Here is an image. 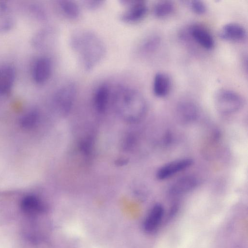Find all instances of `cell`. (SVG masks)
<instances>
[{"label": "cell", "instance_id": "obj_21", "mask_svg": "<svg viewBox=\"0 0 248 248\" xmlns=\"http://www.w3.org/2000/svg\"><path fill=\"white\" fill-rule=\"evenodd\" d=\"M158 43V41L155 38H151L148 39L144 44V48L146 50H151L155 48Z\"/></svg>", "mask_w": 248, "mask_h": 248}, {"label": "cell", "instance_id": "obj_20", "mask_svg": "<svg viewBox=\"0 0 248 248\" xmlns=\"http://www.w3.org/2000/svg\"><path fill=\"white\" fill-rule=\"evenodd\" d=\"M188 5L191 10L198 15H202L206 12V5L202 0H193L190 1Z\"/></svg>", "mask_w": 248, "mask_h": 248}, {"label": "cell", "instance_id": "obj_14", "mask_svg": "<svg viewBox=\"0 0 248 248\" xmlns=\"http://www.w3.org/2000/svg\"><path fill=\"white\" fill-rule=\"evenodd\" d=\"M15 70L12 66H0V93L7 94L12 88L15 79Z\"/></svg>", "mask_w": 248, "mask_h": 248}, {"label": "cell", "instance_id": "obj_3", "mask_svg": "<svg viewBox=\"0 0 248 248\" xmlns=\"http://www.w3.org/2000/svg\"><path fill=\"white\" fill-rule=\"evenodd\" d=\"M214 103L217 110L224 115L239 111L243 107L244 100L241 94L230 89H221L215 94Z\"/></svg>", "mask_w": 248, "mask_h": 248}, {"label": "cell", "instance_id": "obj_8", "mask_svg": "<svg viewBox=\"0 0 248 248\" xmlns=\"http://www.w3.org/2000/svg\"><path fill=\"white\" fill-rule=\"evenodd\" d=\"M164 215V209L160 203L155 204L150 209L143 223V229L148 233H154L161 225Z\"/></svg>", "mask_w": 248, "mask_h": 248}, {"label": "cell", "instance_id": "obj_15", "mask_svg": "<svg viewBox=\"0 0 248 248\" xmlns=\"http://www.w3.org/2000/svg\"><path fill=\"white\" fill-rule=\"evenodd\" d=\"M110 96V89L106 84L99 85L93 95V104L95 109L100 113L106 111Z\"/></svg>", "mask_w": 248, "mask_h": 248}, {"label": "cell", "instance_id": "obj_7", "mask_svg": "<svg viewBox=\"0 0 248 248\" xmlns=\"http://www.w3.org/2000/svg\"><path fill=\"white\" fill-rule=\"evenodd\" d=\"M199 115V108L196 104L190 100H183L177 105L176 117L178 121L184 124L195 121Z\"/></svg>", "mask_w": 248, "mask_h": 248}, {"label": "cell", "instance_id": "obj_16", "mask_svg": "<svg viewBox=\"0 0 248 248\" xmlns=\"http://www.w3.org/2000/svg\"><path fill=\"white\" fill-rule=\"evenodd\" d=\"M173 3L170 0H160L155 3L153 13L156 16L162 18L171 15L174 11Z\"/></svg>", "mask_w": 248, "mask_h": 248}, {"label": "cell", "instance_id": "obj_23", "mask_svg": "<svg viewBox=\"0 0 248 248\" xmlns=\"http://www.w3.org/2000/svg\"><path fill=\"white\" fill-rule=\"evenodd\" d=\"M102 2V0H86L85 2V5L87 8L93 9L99 7Z\"/></svg>", "mask_w": 248, "mask_h": 248}, {"label": "cell", "instance_id": "obj_2", "mask_svg": "<svg viewBox=\"0 0 248 248\" xmlns=\"http://www.w3.org/2000/svg\"><path fill=\"white\" fill-rule=\"evenodd\" d=\"M70 44L86 70L93 69L103 58L105 46L102 39L94 32L79 30L71 36Z\"/></svg>", "mask_w": 248, "mask_h": 248}, {"label": "cell", "instance_id": "obj_10", "mask_svg": "<svg viewBox=\"0 0 248 248\" xmlns=\"http://www.w3.org/2000/svg\"><path fill=\"white\" fill-rule=\"evenodd\" d=\"M247 31L241 24L236 22H230L224 25L219 31V37L229 41H239L244 39Z\"/></svg>", "mask_w": 248, "mask_h": 248}, {"label": "cell", "instance_id": "obj_22", "mask_svg": "<svg viewBox=\"0 0 248 248\" xmlns=\"http://www.w3.org/2000/svg\"><path fill=\"white\" fill-rule=\"evenodd\" d=\"M92 145V142H91V140H86L81 143L80 148L84 153L88 154L91 152Z\"/></svg>", "mask_w": 248, "mask_h": 248}, {"label": "cell", "instance_id": "obj_1", "mask_svg": "<svg viewBox=\"0 0 248 248\" xmlns=\"http://www.w3.org/2000/svg\"><path fill=\"white\" fill-rule=\"evenodd\" d=\"M114 109L123 119L130 123L140 121L145 115L147 105L142 94L136 89L118 86L112 95Z\"/></svg>", "mask_w": 248, "mask_h": 248}, {"label": "cell", "instance_id": "obj_13", "mask_svg": "<svg viewBox=\"0 0 248 248\" xmlns=\"http://www.w3.org/2000/svg\"><path fill=\"white\" fill-rule=\"evenodd\" d=\"M171 81L170 77L163 72L157 73L154 77L153 83V90L155 96L163 97L170 92Z\"/></svg>", "mask_w": 248, "mask_h": 248}, {"label": "cell", "instance_id": "obj_18", "mask_svg": "<svg viewBox=\"0 0 248 248\" xmlns=\"http://www.w3.org/2000/svg\"><path fill=\"white\" fill-rule=\"evenodd\" d=\"M51 33L48 30H42L37 33L32 38V42L36 47H42L46 46L51 39Z\"/></svg>", "mask_w": 248, "mask_h": 248}, {"label": "cell", "instance_id": "obj_12", "mask_svg": "<svg viewBox=\"0 0 248 248\" xmlns=\"http://www.w3.org/2000/svg\"><path fill=\"white\" fill-rule=\"evenodd\" d=\"M197 184L198 180L194 176H184L172 184L169 192L172 195H181L191 191L197 186Z\"/></svg>", "mask_w": 248, "mask_h": 248}, {"label": "cell", "instance_id": "obj_11", "mask_svg": "<svg viewBox=\"0 0 248 248\" xmlns=\"http://www.w3.org/2000/svg\"><path fill=\"white\" fill-rule=\"evenodd\" d=\"M52 70V63L47 57H39L35 62L33 68V78L38 83H42L49 78Z\"/></svg>", "mask_w": 248, "mask_h": 248}, {"label": "cell", "instance_id": "obj_4", "mask_svg": "<svg viewBox=\"0 0 248 248\" xmlns=\"http://www.w3.org/2000/svg\"><path fill=\"white\" fill-rule=\"evenodd\" d=\"M76 94L74 84L68 83L63 85L55 92L53 102L56 109L62 113H67L71 108Z\"/></svg>", "mask_w": 248, "mask_h": 248}, {"label": "cell", "instance_id": "obj_5", "mask_svg": "<svg viewBox=\"0 0 248 248\" xmlns=\"http://www.w3.org/2000/svg\"><path fill=\"white\" fill-rule=\"evenodd\" d=\"M193 161L190 158H183L166 163L160 167L156 171L158 180H164L183 171L191 167Z\"/></svg>", "mask_w": 248, "mask_h": 248}, {"label": "cell", "instance_id": "obj_9", "mask_svg": "<svg viewBox=\"0 0 248 248\" xmlns=\"http://www.w3.org/2000/svg\"><path fill=\"white\" fill-rule=\"evenodd\" d=\"M192 39L202 48L209 50L214 46L215 41L210 32L205 27L198 24L192 25L189 30Z\"/></svg>", "mask_w": 248, "mask_h": 248}, {"label": "cell", "instance_id": "obj_17", "mask_svg": "<svg viewBox=\"0 0 248 248\" xmlns=\"http://www.w3.org/2000/svg\"><path fill=\"white\" fill-rule=\"evenodd\" d=\"M59 4L63 13L71 18H76L80 14V8L78 4L71 0H62Z\"/></svg>", "mask_w": 248, "mask_h": 248}, {"label": "cell", "instance_id": "obj_19", "mask_svg": "<svg viewBox=\"0 0 248 248\" xmlns=\"http://www.w3.org/2000/svg\"><path fill=\"white\" fill-rule=\"evenodd\" d=\"M6 9H1L0 11V31L9 30L14 24L13 18L6 13Z\"/></svg>", "mask_w": 248, "mask_h": 248}, {"label": "cell", "instance_id": "obj_6", "mask_svg": "<svg viewBox=\"0 0 248 248\" xmlns=\"http://www.w3.org/2000/svg\"><path fill=\"white\" fill-rule=\"evenodd\" d=\"M127 8L120 15V18L126 22H135L143 18L147 12V6L141 0L124 1Z\"/></svg>", "mask_w": 248, "mask_h": 248}]
</instances>
